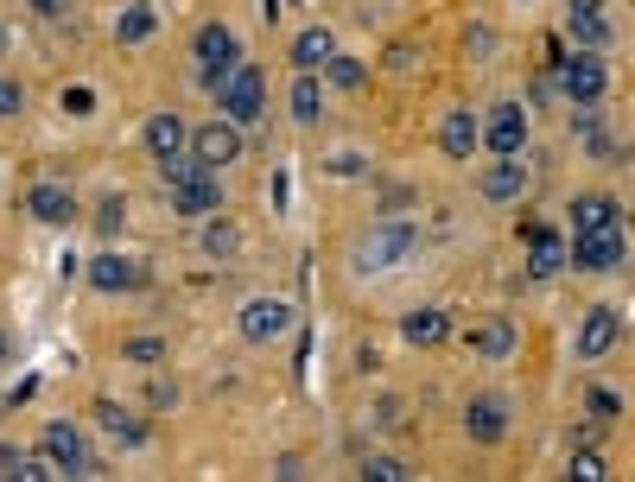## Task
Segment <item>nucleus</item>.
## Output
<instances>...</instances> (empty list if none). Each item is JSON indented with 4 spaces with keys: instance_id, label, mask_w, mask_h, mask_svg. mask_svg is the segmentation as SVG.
Returning a JSON list of instances; mask_svg holds the SVG:
<instances>
[{
    "instance_id": "f257e3e1",
    "label": "nucleus",
    "mask_w": 635,
    "mask_h": 482,
    "mask_svg": "<svg viewBox=\"0 0 635 482\" xmlns=\"http://www.w3.org/2000/svg\"><path fill=\"white\" fill-rule=\"evenodd\" d=\"M210 96H217V114H223V121H235V127L261 121V114H267V76H261V64L235 58V64H229V76L210 89Z\"/></svg>"
},
{
    "instance_id": "f03ea898",
    "label": "nucleus",
    "mask_w": 635,
    "mask_h": 482,
    "mask_svg": "<svg viewBox=\"0 0 635 482\" xmlns=\"http://www.w3.org/2000/svg\"><path fill=\"white\" fill-rule=\"evenodd\" d=\"M413 248H419V228L413 223H381L356 242V273H388V267H401Z\"/></svg>"
},
{
    "instance_id": "7ed1b4c3",
    "label": "nucleus",
    "mask_w": 635,
    "mask_h": 482,
    "mask_svg": "<svg viewBox=\"0 0 635 482\" xmlns=\"http://www.w3.org/2000/svg\"><path fill=\"white\" fill-rule=\"evenodd\" d=\"M565 242H572V267H578V273H616V267H623V223L572 228Z\"/></svg>"
},
{
    "instance_id": "20e7f679",
    "label": "nucleus",
    "mask_w": 635,
    "mask_h": 482,
    "mask_svg": "<svg viewBox=\"0 0 635 482\" xmlns=\"http://www.w3.org/2000/svg\"><path fill=\"white\" fill-rule=\"evenodd\" d=\"M191 51H197V64H204V71H197V83H204V89H217V83L229 76V64L242 58V45H235V33H229L223 20H204V26H197V38H191Z\"/></svg>"
},
{
    "instance_id": "39448f33",
    "label": "nucleus",
    "mask_w": 635,
    "mask_h": 482,
    "mask_svg": "<svg viewBox=\"0 0 635 482\" xmlns=\"http://www.w3.org/2000/svg\"><path fill=\"white\" fill-rule=\"evenodd\" d=\"M38 450L58 464V477H102V464L83 450V432H76L71 419H58V425H45V438H38Z\"/></svg>"
},
{
    "instance_id": "423d86ee",
    "label": "nucleus",
    "mask_w": 635,
    "mask_h": 482,
    "mask_svg": "<svg viewBox=\"0 0 635 482\" xmlns=\"http://www.w3.org/2000/svg\"><path fill=\"white\" fill-rule=\"evenodd\" d=\"M553 64H560V89L572 96V102H585V109L610 89V71H603L598 51H572V58H553Z\"/></svg>"
},
{
    "instance_id": "0eeeda50",
    "label": "nucleus",
    "mask_w": 635,
    "mask_h": 482,
    "mask_svg": "<svg viewBox=\"0 0 635 482\" xmlns=\"http://www.w3.org/2000/svg\"><path fill=\"white\" fill-rule=\"evenodd\" d=\"M235 331L248 336V343H273V336L293 331V305L286 298H248L242 318H235Z\"/></svg>"
},
{
    "instance_id": "6e6552de",
    "label": "nucleus",
    "mask_w": 635,
    "mask_h": 482,
    "mask_svg": "<svg viewBox=\"0 0 635 482\" xmlns=\"http://www.w3.org/2000/svg\"><path fill=\"white\" fill-rule=\"evenodd\" d=\"M191 152H197V165L223 172V165L242 159V127H235V121H204V127L191 134Z\"/></svg>"
},
{
    "instance_id": "1a4fd4ad",
    "label": "nucleus",
    "mask_w": 635,
    "mask_h": 482,
    "mask_svg": "<svg viewBox=\"0 0 635 482\" xmlns=\"http://www.w3.org/2000/svg\"><path fill=\"white\" fill-rule=\"evenodd\" d=\"M166 190H172V210L179 217H217L223 210V185H217L210 165H197L191 178H179V185H166Z\"/></svg>"
},
{
    "instance_id": "9d476101",
    "label": "nucleus",
    "mask_w": 635,
    "mask_h": 482,
    "mask_svg": "<svg viewBox=\"0 0 635 482\" xmlns=\"http://www.w3.org/2000/svg\"><path fill=\"white\" fill-rule=\"evenodd\" d=\"M527 273L534 280H553V273H565L572 267V242H565L560 228H540V223H527Z\"/></svg>"
},
{
    "instance_id": "9b49d317",
    "label": "nucleus",
    "mask_w": 635,
    "mask_h": 482,
    "mask_svg": "<svg viewBox=\"0 0 635 482\" xmlns=\"http://www.w3.org/2000/svg\"><path fill=\"white\" fill-rule=\"evenodd\" d=\"M616 336H623V311H616V305H591V311H585V324H578V356H585V362H598V356L616 349Z\"/></svg>"
},
{
    "instance_id": "f8f14e48",
    "label": "nucleus",
    "mask_w": 635,
    "mask_h": 482,
    "mask_svg": "<svg viewBox=\"0 0 635 482\" xmlns=\"http://www.w3.org/2000/svg\"><path fill=\"white\" fill-rule=\"evenodd\" d=\"M26 217L33 223H45V228H71L76 223V197H71V185H33L26 190Z\"/></svg>"
},
{
    "instance_id": "ddd939ff",
    "label": "nucleus",
    "mask_w": 635,
    "mask_h": 482,
    "mask_svg": "<svg viewBox=\"0 0 635 482\" xmlns=\"http://www.w3.org/2000/svg\"><path fill=\"white\" fill-rule=\"evenodd\" d=\"M464 438H471V445H502V438H509V407H502L496 394H477V400L464 407Z\"/></svg>"
},
{
    "instance_id": "4468645a",
    "label": "nucleus",
    "mask_w": 635,
    "mask_h": 482,
    "mask_svg": "<svg viewBox=\"0 0 635 482\" xmlns=\"http://www.w3.org/2000/svg\"><path fill=\"white\" fill-rule=\"evenodd\" d=\"M89 286H96V293H141V286H147V267L127 260V255H96L89 260Z\"/></svg>"
},
{
    "instance_id": "2eb2a0df",
    "label": "nucleus",
    "mask_w": 635,
    "mask_h": 482,
    "mask_svg": "<svg viewBox=\"0 0 635 482\" xmlns=\"http://www.w3.org/2000/svg\"><path fill=\"white\" fill-rule=\"evenodd\" d=\"M484 140H489V152H496V159H502V152H522V147H527V109H522V102H502V109H489Z\"/></svg>"
},
{
    "instance_id": "dca6fc26",
    "label": "nucleus",
    "mask_w": 635,
    "mask_h": 482,
    "mask_svg": "<svg viewBox=\"0 0 635 482\" xmlns=\"http://www.w3.org/2000/svg\"><path fill=\"white\" fill-rule=\"evenodd\" d=\"M477 190H484L489 203H515V197L527 190V165H522V152H502L496 165H484Z\"/></svg>"
},
{
    "instance_id": "f3484780",
    "label": "nucleus",
    "mask_w": 635,
    "mask_h": 482,
    "mask_svg": "<svg viewBox=\"0 0 635 482\" xmlns=\"http://www.w3.org/2000/svg\"><path fill=\"white\" fill-rule=\"evenodd\" d=\"M439 147H445V159H471V152L484 147V121L471 109H451L445 127H439Z\"/></svg>"
},
{
    "instance_id": "a211bd4d",
    "label": "nucleus",
    "mask_w": 635,
    "mask_h": 482,
    "mask_svg": "<svg viewBox=\"0 0 635 482\" xmlns=\"http://www.w3.org/2000/svg\"><path fill=\"white\" fill-rule=\"evenodd\" d=\"M147 147H152V159L166 165V159H179V152L191 147V127L179 121V114H152L147 121Z\"/></svg>"
},
{
    "instance_id": "6ab92c4d",
    "label": "nucleus",
    "mask_w": 635,
    "mask_h": 482,
    "mask_svg": "<svg viewBox=\"0 0 635 482\" xmlns=\"http://www.w3.org/2000/svg\"><path fill=\"white\" fill-rule=\"evenodd\" d=\"M337 58V38H331V26H305L300 38H293V64L300 71H325Z\"/></svg>"
},
{
    "instance_id": "aec40b11",
    "label": "nucleus",
    "mask_w": 635,
    "mask_h": 482,
    "mask_svg": "<svg viewBox=\"0 0 635 482\" xmlns=\"http://www.w3.org/2000/svg\"><path fill=\"white\" fill-rule=\"evenodd\" d=\"M445 311H407V318H401V336H407L413 349H432V343H445Z\"/></svg>"
},
{
    "instance_id": "412c9836",
    "label": "nucleus",
    "mask_w": 635,
    "mask_h": 482,
    "mask_svg": "<svg viewBox=\"0 0 635 482\" xmlns=\"http://www.w3.org/2000/svg\"><path fill=\"white\" fill-rule=\"evenodd\" d=\"M616 223V203L603 197V190H585V197H572V228H610Z\"/></svg>"
},
{
    "instance_id": "4be33fe9",
    "label": "nucleus",
    "mask_w": 635,
    "mask_h": 482,
    "mask_svg": "<svg viewBox=\"0 0 635 482\" xmlns=\"http://www.w3.org/2000/svg\"><path fill=\"white\" fill-rule=\"evenodd\" d=\"M96 419H102V432H109V438H121V445H147V425H141L127 407H109V400H102V407H96Z\"/></svg>"
},
{
    "instance_id": "5701e85b",
    "label": "nucleus",
    "mask_w": 635,
    "mask_h": 482,
    "mask_svg": "<svg viewBox=\"0 0 635 482\" xmlns=\"http://www.w3.org/2000/svg\"><path fill=\"white\" fill-rule=\"evenodd\" d=\"M152 33H159V13H152L147 0H134V7L121 13V26H114V38H121V45H147Z\"/></svg>"
},
{
    "instance_id": "b1692460",
    "label": "nucleus",
    "mask_w": 635,
    "mask_h": 482,
    "mask_svg": "<svg viewBox=\"0 0 635 482\" xmlns=\"http://www.w3.org/2000/svg\"><path fill=\"white\" fill-rule=\"evenodd\" d=\"M565 33L578 38L585 51H598V45H610V20H603L598 7H591V13H578V7H572V13H565Z\"/></svg>"
},
{
    "instance_id": "393cba45",
    "label": "nucleus",
    "mask_w": 635,
    "mask_h": 482,
    "mask_svg": "<svg viewBox=\"0 0 635 482\" xmlns=\"http://www.w3.org/2000/svg\"><path fill=\"white\" fill-rule=\"evenodd\" d=\"M471 349H477V356H509V349H515V318H489L484 331L471 336Z\"/></svg>"
},
{
    "instance_id": "a878e982",
    "label": "nucleus",
    "mask_w": 635,
    "mask_h": 482,
    "mask_svg": "<svg viewBox=\"0 0 635 482\" xmlns=\"http://www.w3.org/2000/svg\"><path fill=\"white\" fill-rule=\"evenodd\" d=\"M318 114H325V89L312 71H300L293 76V121H318Z\"/></svg>"
},
{
    "instance_id": "bb28decb",
    "label": "nucleus",
    "mask_w": 635,
    "mask_h": 482,
    "mask_svg": "<svg viewBox=\"0 0 635 482\" xmlns=\"http://www.w3.org/2000/svg\"><path fill=\"white\" fill-rule=\"evenodd\" d=\"M325 76H331L337 89H363V83H369V71H363V58H343V51H337L331 64H325Z\"/></svg>"
},
{
    "instance_id": "cd10ccee",
    "label": "nucleus",
    "mask_w": 635,
    "mask_h": 482,
    "mask_svg": "<svg viewBox=\"0 0 635 482\" xmlns=\"http://www.w3.org/2000/svg\"><path fill=\"white\" fill-rule=\"evenodd\" d=\"M197 242H204V255H235V242H242V235H235V223H223V217H217V223H204V235H197Z\"/></svg>"
},
{
    "instance_id": "c85d7f7f",
    "label": "nucleus",
    "mask_w": 635,
    "mask_h": 482,
    "mask_svg": "<svg viewBox=\"0 0 635 482\" xmlns=\"http://www.w3.org/2000/svg\"><path fill=\"white\" fill-rule=\"evenodd\" d=\"M407 477L413 470L401 457H369V464H363V482H407Z\"/></svg>"
},
{
    "instance_id": "c756f323",
    "label": "nucleus",
    "mask_w": 635,
    "mask_h": 482,
    "mask_svg": "<svg viewBox=\"0 0 635 482\" xmlns=\"http://www.w3.org/2000/svg\"><path fill=\"white\" fill-rule=\"evenodd\" d=\"M127 362H166V336H127Z\"/></svg>"
},
{
    "instance_id": "7c9ffc66",
    "label": "nucleus",
    "mask_w": 635,
    "mask_h": 482,
    "mask_svg": "<svg viewBox=\"0 0 635 482\" xmlns=\"http://www.w3.org/2000/svg\"><path fill=\"white\" fill-rule=\"evenodd\" d=\"M572 477H578V482H603V477H610V464H603L598 450H578V457H572Z\"/></svg>"
},
{
    "instance_id": "2f4dec72",
    "label": "nucleus",
    "mask_w": 635,
    "mask_h": 482,
    "mask_svg": "<svg viewBox=\"0 0 635 482\" xmlns=\"http://www.w3.org/2000/svg\"><path fill=\"white\" fill-rule=\"evenodd\" d=\"M121 223H127V203H121V197H102V203H96V228H102V235H114Z\"/></svg>"
},
{
    "instance_id": "473e14b6",
    "label": "nucleus",
    "mask_w": 635,
    "mask_h": 482,
    "mask_svg": "<svg viewBox=\"0 0 635 482\" xmlns=\"http://www.w3.org/2000/svg\"><path fill=\"white\" fill-rule=\"evenodd\" d=\"M585 407H591V419H616V412H623V394H610V387H591V394H585Z\"/></svg>"
},
{
    "instance_id": "72a5a7b5",
    "label": "nucleus",
    "mask_w": 635,
    "mask_h": 482,
    "mask_svg": "<svg viewBox=\"0 0 635 482\" xmlns=\"http://www.w3.org/2000/svg\"><path fill=\"white\" fill-rule=\"evenodd\" d=\"M64 109H71V114H89V109H96V89H83V83H76V89H64Z\"/></svg>"
},
{
    "instance_id": "f704fd0d",
    "label": "nucleus",
    "mask_w": 635,
    "mask_h": 482,
    "mask_svg": "<svg viewBox=\"0 0 635 482\" xmlns=\"http://www.w3.org/2000/svg\"><path fill=\"white\" fill-rule=\"evenodd\" d=\"M20 470H26V457H20L13 445H0V482H7V477L20 482Z\"/></svg>"
},
{
    "instance_id": "c9c22d12",
    "label": "nucleus",
    "mask_w": 635,
    "mask_h": 482,
    "mask_svg": "<svg viewBox=\"0 0 635 482\" xmlns=\"http://www.w3.org/2000/svg\"><path fill=\"white\" fill-rule=\"evenodd\" d=\"M33 13H38V20H58V13H64V0H33Z\"/></svg>"
},
{
    "instance_id": "e433bc0d",
    "label": "nucleus",
    "mask_w": 635,
    "mask_h": 482,
    "mask_svg": "<svg viewBox=\"0 0 635 482\" xmlns=\"http://www.w3.org/2000/svg\"><path fill=\"white\" fill-rule=\"evenodd\" d=\"M7 356H13V336L0 331V362H7Z\"/></svg>"
}]
</instances>
